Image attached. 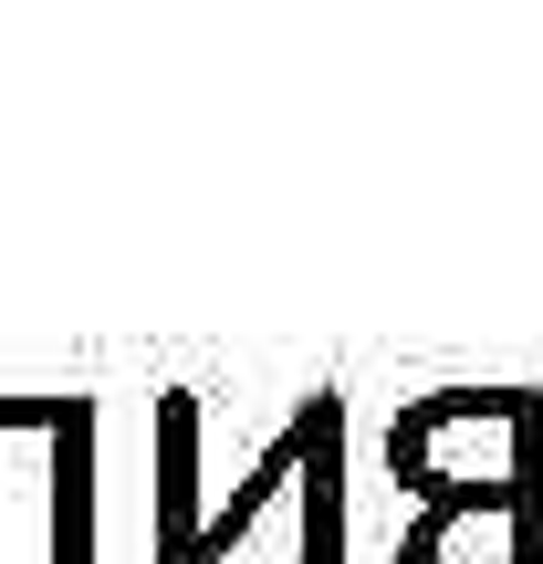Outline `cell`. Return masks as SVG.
<instances>
[{
    "label": "cell",
    "mask_w": 543,
    "mask_h": 564,
    "mask_svg": "<svg viewBox=\"0 0 543 564\" xmlns=\"http://www.w3.org/2000/svg\"><path fill=\"white\" fill-rule=\"evenodd\" d=\"M387 460H398V481L419 491V533H408L398 564H428V554H439V533L460 523V512H512L523 564H543V419L502 449V460H491V449H481V460H460V449H449V429H439V408L419 398L398 429H387Z\"/></svg>",
    "instance_id": "1"
},
{
    "label": "cell",
    "mask_w": 543,
    "mask_h": 564,
    "mask_svg": "<svg viewBox=\"0 0 543 564\" xmlns=\"http://www.w3.org/2000/svg\"><path fill=\"white\" fill-rule=\"evenodd\" d=\"M324 419H345V398H335V387H314V398H303V408H293V419H282V440L262 449V470H251V481H241V491H230V502H220V512H209V523H199V533H188V544H178V554H167V564H220V554H230V544H241V533H251V512H262V502H272V481H293V470H303V449H314V440H324Z\"/></svg>",
    "instance_id": "2"
},
{
    "label": "cell",
    "mask_w": 543,
    "mask_h": 564,
    "mask_svg": "<svg viewBox=\"0 0 543 564\" xmlns=\"http://www.w3.org/2000/svg\"><path fill=\"white\" fill-rule=\"evenodd\" d=\"M53 440V564H95V398H42Z\"/></svg>",
    "instance_id": "3"
}]
</instances>
